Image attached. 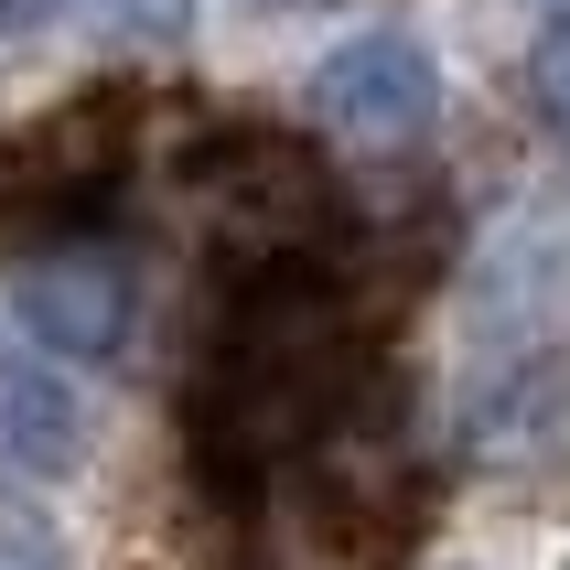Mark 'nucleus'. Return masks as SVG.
<instances>
[{"label":"nucleus","mask_w":570,"mask_h":570,"mask_svg":"<svg viewBox=\"0 0 570 570\" xmlns=\"http://www.w3.org/2000/svg\"><path fill=\"white\" fill-rule=\"evenodd\" d=\"M76 452H87V410L65 399V377L0 355V463L11 474H76Z\"/></svg>","instance_id":"nucleus-3"},{"label":"nucleus","mask_w":570,"mask_h":570,"mask_svg":"<svg viewBox=\"0 0 570 570\" xmlns=\"http://www.w3.org/2000/svg\"><path fill=\"white\" fill-rule=\"evenodd\" d=\"M0 570H65V539L43 528V517L0 507Z\"/></svg>","instance_id":"nucleus-4"},{"label":"nucleus","mask_w":570,"mask_h":570,"mask_svg":"<svg viewBox=\"0 0 570 570\" xmlns=\"http://www.w3.org/2000/svg\"><path fill=\"white\" fill-rule=\"evenodd\" d=\"M129 302H140V281H129V258L97 248V237H55V248L22 269V323H32V345L87 355V366L129 345Z\"/></svg>","instance_id":"nucleus-1"},{"label":"nucleus","mask_w":570,"mask_h":570,"mask_svg":"<svg viewBox=\"0 0 570 570\" xmlns=\"http://www.w3.org/2000/svg\"><path fill=\"white\" fill-rule=\"evenodd\" d=\"M528 87H539V108L570 129V22H549V32H539V55H528Z\"/></svg>","instance_id":"nucleus-5"},{"label":"nucleus","mask_w":570,"mask_h":570,"mask_svg":"<svg viewBox=\"0 0 570 570\" xmlns=\"http://www.w3.org/2000/svg\"><path fill=\"white\" fill-rule=\"evenodd\" d=\"M108 22H129V32H184L194 22V0H97Z\"/></svg>","instance_id":"nucleus-6"},{"label":"nucleus","mask_w":570,"mask_h":570,"mask_svg":"<svg viewBox=\"0 0 570 570\" xmlns=\"http://www.w3.org/2000/svg\"><path fill=\"white\" fill-rule=\"evenodd\" d=\"M539 11H549V22H570V0H539Z\"/></svg>","instance_id":"nucleus-7"},{"label":"nucleus","mask_w":570,"mask_h":570,"mask_svg":"<svg viewBox=\"0 0 570 570\" xmlns=\"http://www.w3.org/2000/svg\"><path fill=\"white\" fill-rule=\"evenodd\" d=\"M313 108L345 140H420L431 129V108H442V76H431V55H420L410 32H355V43H334L313 76Z\"/></svg>","instance_id":"nucleus-2"}]
</instances>
